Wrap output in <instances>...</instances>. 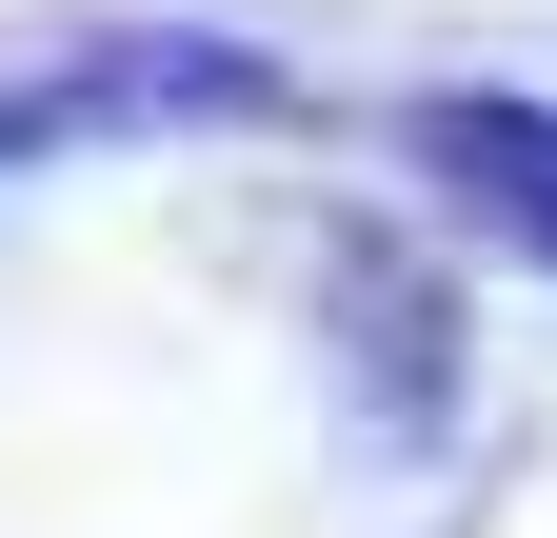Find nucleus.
Listing matches in <instances>:
<instances>
[{
  "mask_svg": "<svg viewBox=\"0 0 557 538\" xmlns=\"http://www.w3.org/2000/svg\"><path fill=\"white\" fill-rule=\"evenodd\" d=\"M418 140L458 160V199H478V220H518V240H557V120H498V100H438Z\"/></svg>",
  "mask_w": 557,
  "mask_h": 538,
  "instance_id": "1",
  "label": "nucleus"
}]
</instances>
